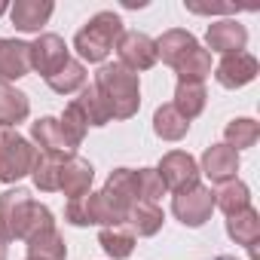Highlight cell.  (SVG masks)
<instances>
[{"label": "cell", "mask_w": 260, "mask_h": 260, "mask_svg": "<svg viewBox=\"0 0 260 260\" xmlns=\"http://www.w3.org/2000/svg\"><path fill=\"white\" fill-rule=\"evenodd\" d=\"M236 172H239V153L233 147H226V144L205 147L199 175H205L211 184H226V181H236Z\"/></svg>", "instance_id": "obj_11"}, {"label": "cell", "mask_w": 260, "mask_h": 260, "mask_svg": "<svg viewBox=\"0 0 260 260\" xmlns=\"http://www.w3.org/2000/svg\"><path fill=\"white\" fill-rule=\"evenodd\" d=\"M28 257L31 260H68V245H64L61 233L52 226V230H43L34 239H28Z\"/></svg>", "instance_id": "obj_23"}, {"label": "cell", "mask_w": 260, "mask_h": 260, "mask_svg": "<svg viewBox=\"0 0 260 260\" xmlns=\"http://www.w3.org/2000/svg\"><path fill=\"white\" fill-rule=\"evenodd\" d=\"M34 159H37V147L19 132L0 125V181L4 184L22 181L25 175H31Z\"/></svg>", "instance_id": "obj_3"}, {"label": "cell", "mask_w": 260, "mask_h": 260, "mask_svg": "<svg viewBox=\"0 0 260 260\" xmlns=\"http://www.w3.org/2000/svg\"><path fill=\"white\" fill-rule=\"evenodd\" d=\"M156 172H159L166 190H175V193L190 190V187L199 184V162H196L190 153H184V150H172V153H166Z\"/></svg>", "instance_id": "obj_7"}, {"label": "cell", "mask_w": 260, "mask_h": 260, "mask_svg": "<svg viewBox=\"0 0 260 260\" xmlns=\"http://www.w3.org/2000/svg\"><path fill=\"white\" fill-rule=\"evenodd\" d=\"M175 74H178V80H190V83H202L208 74H211V55H208V49H202V46H196L178 68H175Z\"/></svg>", "instance_id": "obj_29"}, {"label": "cell", "mask_w": 260, "mask_h": 260, "mask_svg": "<svg viewBox=\"0 0 260 260\" xmlns=\"http://www.w3.org/2000/svg\"><path fill=\"white\" fill-rule=\"evenodd\" d=\"M104 193L113 196L116 202H122L125 208H132L135 202H141V196H138V178H135L132 169H113L110 178H107V184H104Z\"/></svg>", "instance_id": "obj_24"}, {"label": "cell", "mask_w": 260, "mask_h": 260, "mask_svg": "<svg viewBox=\"0 0 260 260\" xmlns=\"http://www.w3.org/2000/svg\"><path fill=\"white\" fill-rule=\"evenodd\" d=\"M92 86L107 101L113 119H132L138 113V107H141V83H138V74L125 71L122 64H101Z\"/></svg>", "instance_id": "obj_1"}, {"label": "cell", "mask_w": 260, "mask_h": 260, "mask_svg": "<svg viewBox=\"0 0 260 260\" xmlns=\"http://www.w3.org/2000/svg\"><path fill=\"white\" fill-rule=\"evenodd\" d=\"M116 52H119V64L125 71H150L159 58H156V40H150L147 34H138V31H128L119 37L116 43Z\"/></svg>", "instance_id": "obj_6"}, {"label": "cell", "mask_w": 260, "mask_h": 260, "mask_svg": "<svg viewBox=\"0 0 260 260\" xmlns=\"http://www.w3.org/2000/svg\"><path fill=\"white\" fill-rule=\"evenodd\" d=\"M31 113V101L25 92L7 86V83H0V125L4 128H13L19 122H25Z\"/></svg>", "instance_id": "obj_18"}, {"label": "cell", "mask_w": 260, "mask_h": 260, "mask_svg": "<svg viewBox=\"0 0 260 260\" xmlns=\"http://www.w3.org/2000/svg\"><path fill=\"white\" fill-rule=\"evenodd\" d=\"M214 208H220L226 217L236 214V211H242V208H251V190H248V184H242V181L220 184V190L214 193Z\"/></svg>", "instance_id": "obj_28"}, {"label": "cell", "mask_w": 260, "mask_h": 260, "mask_svg": "<svg viewBox=\"0 0 260 260\" xmlns=\"http://www.w3.org/2000/svg\"><path fill=\"white\" fill-rule=\"evenodd\" d=\"M257 71H260V64L251 52H233V55L220 58V64L214 68V77L223 89H242L257 77Z\"/></svg>", "instance_id": "obj_10"}, {"label": "cell", "mask_w": 260, "mask_h": 260, "mask_svg": "<svg viewBox=\"0 0 260 260\" xmlns=\"http://www.w3.org/2000/svg\"><path fill=\"white\" fill-rule=\"evenodd\" d=\"M31 202H34V199H31V193H28V190H22V187L0 193V242L22 239Z\"/></svg>", "instance_id": "obj_4"}, {"label": "cell", "mask_w": 260, "mask_h": 260, "mask_svg": "<svg viewBox=\"0 0 260 260\" xmlns=\"http://www.w3.org/2000/svg\"><path fill=\"white\" fill-rule=\"evenodd\" d=\"M205 43H208L214 52H223V55L245 52L248 31H245V25H239L236 19H220V22H211V25H208Z\"/></svg>", "instance_id": "obj_13"}, {"label": "cell", "mask_w": 260, "mask_h": 260, "mask_svg": "<svg viewBox=\"0 0 260 260\" xmlns=\"http://www.w3.org/2000/svg\"><path fill=\"white\" fill-rule=\"evenodd\" d=\"M95 181V169L89 159H80V156H71L64 166H61V181H58V190L68 196V199H80L89 193Z\"/></svg>", "instance_id": "obj_15"}, {"label": "cell", "mask_w": 260, "mask_h": 260, "mask_svg": "<svg viewBox=\"0 0 260 260\" xmlns=\"http://www.w3.org/2000/svg\"><path fill=\"white\" fill-rule=\"evenodd\" d=\"M46 86L52 92H58V95H71V92L83 89L86 86V68H83V61L68 58L64 68H58L52 77H46Z\"/></svg>", "instance_id": "obj_27"}, {"label": "cell", "mask_w": 260, "mask_h": 260, "mask_svg": "<svg viewBox=\"0 0 260 260\" xmlns=\"http://www.w3.org/2000/svg\"><path fill=\"white\" fill-rule=\"evenodd\" d=\"M74 107L80 110V116L86 119V125H107V122L113 119L107 101L101 98V92H98L95 86H83V89H80V98L74 101Z\"/></svg>", "instance_id": "obj_22"}, {"label": "cell", "mask_w": 260, "mask_h": 260, "mask_svg": "<svg viewBox=\"0 0 260 260\" xmlns=\"http://www.w3.org/2000/svg\"><path fill=\"white\" fill-rule=\"evenodd\" d=\"M196 46H199V40H196L190 31L172 28V31H166V34L156 40V58H162L169 68H178Z\"/></svg>", "instance_id": "obj_17"}, {"label": "cell", "mask_w": 260, "mask_h": 260, "mask_svg": "<svg viewBox=\"0 0 260 260\" xmlns=\"http://www.w3.org/2000/svg\"><path fill=\"white\" fill-rule=\"evenodd\" d=\"M162 208L153 205V202H135L132 208H128V217H125V226L132 230L135 236H156L162 230Z\"/></svg>", "instance_id": "obj_19"}, {"label": "cell", "mask_w": 260, "mask_h": 260, "mask_svg": "<svg viewBox=\"0 0 260 260\" xmlns=\"http://www.w3.org/2000/svg\"><path fill=\"white\" fill-rule=\"evenodd\" d=\"M214 260H236L233 254H220V257H214Z\"/></svg>", "instance_id": "obj_35"}, {"label": "cell", "mask_w": 260, "mask_h": 260, "mask_svg": "<svg viewBox=\"0 0 260 260\" xmlns=\"http://www.w3.org/2000/svg\"><path fill=\"white\" fill-rule=\"evenodd\" d=\"M98 242H101L104 254H107V257H113V260H125L128 254L135 251V233L128 230L125 223H116V226H101Z\"/></svg>", "instance_id": "obj_21"}, {"label": "cell", "mask_w": 260, "mask_h": 260, "mask_svg": "<svg viewBox=\"0 0 260 260\" xmlns=\"http://www.w3.org/2000/svg\"><path fill=\"white\" fill-rule=\"evenodd\" d=\"M135 178H138V196H141V202H153L156 205L162 199V193H166V184H162L159 172L156 169H138Z\"/></svg>", "instance_id": "obj_32"}, {"label": "cell", "mask_w": 260, "mask_h": 260, "mask_svg": "<svg viewBox=\"0 0 260 260\" xmlns=\"http://www.w3.org/2000/svg\"><path fill=\"white\" fill-rule=\"evenodd\" d=\"M31 74V46L22 40L0 37V83H13Z\"/></svg>", "instance_id": "obj_12"}, {"label": "cell", "mask_w": 260, "mask_h": 260, "mask_svg": "<svg viewBox=\"0 0 260 260\" xmlns=\"http://www.w3.org/2000/svg\"><path fill=\"white\" fill-rule=\"evenodd\" d=\"M28 46H31V71H37L40 77H52L68 61V43L58 34H40Z\"/></svg>", "instance_id": "obj_9"}, {"label": "cell", "mask_w": 260, "mask_h": 260, "mask_svg": "<svg viewBox=\"0 0 260 260\" xmlns=\"http://www.w3.org/2000/svg\"><path fill=\"white\" fill-rule=\"evenodd\" d=\"M61 166L58 159H49V156H40L34 159V169H31V178H34V187L43 190V193H52L58 190V181H61Z\"/></svg>", "instance_id": "obj_30"}, {"label": "cell", "mask_w": 260, "mask_h": 260, "mask_svg": "<svg viewBox=\"0 0 260 260\" xmlns=\"http://www.w3.org/2000/svg\"><path fill=\"white\" fill-rule=\"evenodd\" d=\"M28 260H31V257H28Z\"/></svg>", "instance_id": "obj_37"}, {"label": "cell", "mask_w": 260, "mask_h": 260, "mask_svg": "<svg viewBox=\"0 0 260 260\" xmlns=\"http://www.w3.org/2000/svg\"><path fill=\"white\" fill-rule=\"evenodd\" d=\"M7 10H10V7H7V4H0V13H7Z\"/></svg>", "instance_id": "obj_36"}, {"label": "cell", "mask_w": 260, "mask_h": 260, "mask_svg": "<svg viewBox=\"0 0 260 260\" xmlns=\"http://www.w3.org/2000/svg\"><path fill=\"white\" fill-rule=\"evenodd\" d=\"M0 260H7V245L0 242Z\"/></svg>", "instance_id": "obj_34"}, {"label": "cell", "mask_w": 260, "mask_h": 260, "mask_svg": "<svg viewBox=\"0 0 260 260\" xmlns=\"http://www.w3.org/2000/svg\"><path fill=\"white\" fill-rule=\"evenodd\" d=\"M226 236H230L236 245L248 248V251H251V257H257V242H260V214H257L254 208H242V211L230 214V217H226Z\"/></svg>", "instance_id": "obj_16"}, {"label": "cell", "mask_w": 260, "mask_h": 260, "mask_svg": "<svg viewBox=\"0 0 260 260\" xmlns=\"http://www.w3.org/2000/svg\"><path fill=\"white\" fill-rule=\"evenodd\" d=\"M52 226H55V220H52V211H49L46 205H40V202H31V208H28V220H25V233H22V242L34 239L37 233H43V230H52Z\"/></svg>", "instance_id": "obj_33"}, {"label": "cell", "mask_w": 260, "mask_h": 260, "mask_svg": "<svg viewBox=\"0 0 260 260\" xmlns=\"http://www.w3.org/2000/svg\"><path fill=\"white\" fill-rule=\"evenodd\" d=\"M31 138L34 144L40 147V156H49V159H58V162H68L71 156H77L61 132V125L55 116H40L37 122H31Z\"/></svg>", "instance_id": "obj_8"}, {"label": "cell", "mask_w": 260, "mask_h": 260, "mask_svg": "<svg viewBox=\"0 0 260 260\" xmlns=\"http://www.w3.org/2000/svg\"><path fill=\"white\" fill-rule=\"evenodd\" d=\"M153 132H156L162 141H181V138L190 132V122H187L172 104H162V107H156V113H153Z\"/></svg>", "instance_id": "obj_25"}, {"label": "cell", "mask_w": 260, "mask_h": 260, "mask_svg": "<svg viewBox=\"0 0 260 260\" xmlns=\"http://www.w3.org/2000/svg\"><path fill=\"white\" fill-rule=\"evenodd\" d=\"M122 34H125V31H122V19H119L116 13H110V10H101V13H95V16L77 31L74 49H77V55H80L83 61H89V64H104V58L116 49V43H119Z\"/></svg>", "instance_id": "obj_2"}, {"label": "cell", "mask_w": 260, "mask_h": 260, "mask_svg": "<svg viewBox=\"0 0 260 260\" xmlns=\"http://www.w3.org/2000/svg\"><path fill=\"white\" fill-rule=\"evenodd\" d=\"M52 10H55L52 0H16V4L10 7V22L19 31L34 34L52 19Z\"/></svg>", "instance_id": "obj_14"}, {"label": "cell", "mask_w": 260, "mask_h": 260, "mask_svg": "<svg viewBox=\"0 0 260 260\" xmlns=\"http://www.w3.org/2000/svg\"><path fill=\"white\" fill-rule=\"evenodd\" d=\"M58 125H61V132H64V138H68V144H71V150H77L80 144H83V138H86V119L80 116V110L74 107V104H68L64 107V113H61V119H58Z\"/></svg>", "instance_id": "obj_31"}, {"label": "cell", "mask_w": 260, "mask_h": 260, "mask_svg": "<svg viewBox=\"0 0 260 260\" xmlns=\"http://www.w3.org/2000/svg\"><path fill=\"white\" fill-rule=\"evenodd\" d=\"M205 101H208V95H205V86L202 83H190V80H178V89H175V110L190 122V119H196L202 110H205Z\"/></svg>", "instance_id": "obj_20"}, {"label": "cell", "mask_w": 260, "mask_h": 260, "mask_svg": "<svg viewBox=\"0 0 260 260\" xmlns=\"http://www.w3.org/2000/svg\"><path fill=\"white\" fill-rule=\"evenodd\" d=\"M172 211L184 226H202L214 211V193L202 184H196L190 190H181L172 199Z\"/></svg>", "instance_id": "obj_5"}, {"label": "cell", "mask_w": 260, "mask_h": 260, "mask_svg": "<svg viewBox=\"0 0 260 260\" xmlns=\"http://www.w3.org/2000/svg\"><path fill=\"white\" fill-rule=\"evenodd\" d=\"M223 138H226V147H233L236 153L245 150V147H254L260 141V122L257 119H248V116H239V119L226 122Z\"/></svg>", "instance_id": "obj_26"}]
</instances>
